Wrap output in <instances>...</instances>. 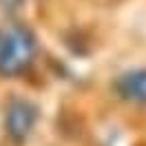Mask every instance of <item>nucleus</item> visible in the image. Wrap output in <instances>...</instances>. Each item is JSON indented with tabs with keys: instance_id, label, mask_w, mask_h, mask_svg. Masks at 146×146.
I'll return each mask as SVG.
<instances>
[{
	"instance_id": "obj_2",
	"label": "nucleus",
	"mask_w": 146,
	"mask_h": 146,
	"mask_svg": "<svg viewBox=\"0 0 146 146\" xmlns=\"http://www.w3.org/2000/svg\"><path fill=\"white\" fill-rule=\"evenodd\" d=\"M36 119H38V109L33 102L25 100V98H13L5 109V131L16 142H22L33 131Z\"/></svg>"
},
{
	"instance_id": "obj_4",
	"label": "nucleus",
	"mask_w": 146,
	"mask_h": 146,
	"mask_svg": "<svg viewBox=\"0 0 146 146\" xmlns=\"http://www.w3.org/2000/svg\"><path fill=\"white\" fill-rule=\"evenodd\" d=\"M0 5H5V7H16V5H20V0H0Z\"/></svg>"
},
{
	"instance_id": "obj_1",
	"label": "nucleus",
	"mask_w": 146,
	"mask_h": 146,
	"mask_svg": "<svg viewBox=\"0 0 146 146\" xmlns=\"http://www.w3.org/2000/svg\"><path fill=\"white\" fill-rule=\"evenodd\" d=\"M36 38L25 25L7 22L0 27V75H20L33 62Z\"/></svg>"
},
{
	"instance_id": "obj_3",
	"label": "nucleus",
	"mask_w": 146,
	"mask_h": 146,
	"mask_svg": "<svg viewBox=\"0 0 146 146\" xmlns=\"http://www.w3.org/2000/svg\"><path fill=\"white\" fill-rule=\"evenodd\" d=\"M113 89L122 100L146 104V69H128L119 73L113 82Z\"/></svg>"
}]
</instances>
